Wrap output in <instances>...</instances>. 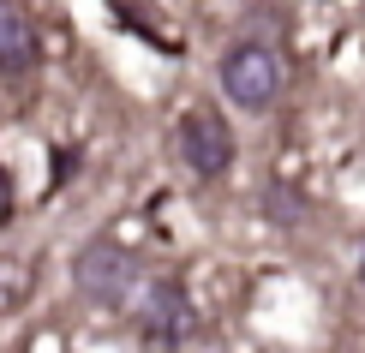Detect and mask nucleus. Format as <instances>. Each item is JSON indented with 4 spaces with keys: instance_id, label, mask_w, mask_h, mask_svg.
Returning a JSON list of instances; mask_svg holds the SVG:
<instances>
[{
    "instance_id": "20e7f679",
    "label": "nucleus",
    "mask_w": 365,
    "mask_h": 353,
    "mask_svg": "<svg viewBox=\"0 0 365 353\" xmlns=\"http://www.w3.org/2000/svg\"><path fill=\"white\" fill-rule=\"evenodd\" d=\"M132 312H138V329L150 335V342H162V347L186 342V335L197 329V312H192V300H186L180 282H144V294H138Z\"/></svg>"
},
{
    "instance_id": "423d86ee",
    "label": "nucleus",
    "mask_w": 365,
    "mask_h": 353,
    "mask_svg": "<svg viewBox=\"0 0 365 353\" xmlns=\"http://www.w3.org/2000/svg\"><path fill=\"white\" fill-rule=\"evenodd\" d=\"M359 282H365V257H359Z\"/></svg>"
},
{
    "instance_id": "7ed1b4c3",
    "label": "nucleus",
    "mask_w": 365,
    "mask_h": 353,
    "mask_svg": "<svg viewBox=\"0 0 365 353\" xmlns=\"http://www.w3.org/2000/svg\"><path fill=\"white\" fill-rule=\"evenodd\" d=\"M174 144H180V162H186L197 180H222L227 168H234V126H227L222 114H210V108H192L180 120Z\"/></svg>"
},
{
    "instance_id": "f03ea898",
    "label": "nucleus",
    "mask_w": 365,
    "mask_h": 353,
    "mask_svg": "<svg viewBox=\"0 0 365 353\" xmlns=\"http://www.w3.org/2000/svg\"><path fill=\"white\" fill-rule=\"evenodd\" d=\"M72 282H78L84 300L108 305V312L114 305H138V294H144V275L132 264V252L114 240H90L78 252V264H72Z\"/></svg>"
},
{
    "instance_id": "39448f33",
    "label": "nucleus",
    "mask_w": 365,
    "mask_h": 353,
    "mask_svg": "<svg viewBox=\"0 0 365 353\" xmlns=\"http://www.w3.org/2000/svg\"><path fill=\"white\" fill-rule=\"evenodd\" d=\"M30 66H36V30L19 0H0V72H30Z\"/></svg>"
},
{
    "instance_id": "f257e3e1",
    "label": "nucleus",
    "mask_w": 365,
    "mask_h": 353,
    "mask_svg": "<svg viewBox=\"0 0 365 353\" xmlns=\"http://www.w3.org/2000/svg\"><path fill=\"white\" fill-rule=\"evenodd\" d=\"M282 84H287V72H282V54L269 42H234L222 54V96L234 108H246V114L276 108Z\"/></svg>"
}]
</instances>
